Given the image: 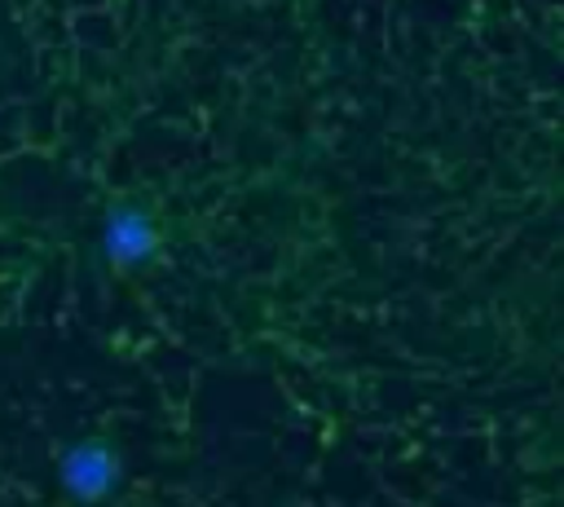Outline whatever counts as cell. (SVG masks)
<instances>
[{"label": "cell", "instance_id": "6da1fadb", "mask_svg": "<svg viewBox=\"0 0 564 507\" xmlns=\"http://www.w3.org/2000/svg\"><path fill=\"white\" fill-rule=\"evenodd\" d=\"M163 247V225L141 198H119L106 207L101 229H97V256L115 273H137L145 269Z\"/></svg>", "mask_w": 564, "mask_h": 507}]
</instances>
